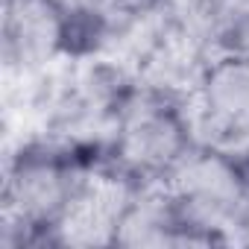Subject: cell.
Masks as SVG:
<instances>
[{
  "label": "cell",
  "mask_w": 249,
  "mask_h": 249,
  "mask_svg": "<svg viewBox=\"0 0 249 249\" xmlns=\"http://www.w3.org/2000/svg\"><path fill=\"white\" fill-rule=\"evenodd\" d=\"M161 182L182 223L208 240L249 231V179L223 150L194 144Z\"/></svg>",
  "instance_id": "1"
},
{
  "label": "cell",
  "mask_w": 249,
  "mask_h": 249,
  "mask_svg": "<svg viewBox=\"0 0 249 249\" xmlns=\"http://www.w3.org/2000/svg\"><path fill=\"white\" fill-rule=\"evenodd\" d=\"M114 138V161L138 179H161L196 144L188 117L173 100L138 88L120 108Z\"/></svg>",
  "instance_id": "2"
},
{
  "label": "cell",
  "mask_w": 249,
  "mask_h": 249,
  "mask_svg": "<svg viewBox=\"0 0 249 249\" xmlns=\"http://www.w3.org/2000/svg\"><path fill=\"white\" fill-rule=\"evenodd\" d=\"M79 173L41 150H21L3 179V246L24 243L30 231H47L65 208Z\"/></svg>",
  "instance_id": "3"
},
{
  "label": "cell",
  "mask_w": 249,
  "mask_h": 249,
  "mask_svg": "<svg viewBox=\"0 0 249 249\" xmlns=\"http://www.w3.org/2000/svg\"><path fill=\"white\" fill-rule=\"evenodd\" d=\"M185 106H191L185 117L196 144L223 153L249 147V56H217L199 91Z\"/></svg>",
  "instance_id": "4"
},
{
  "label": "cell",
  "mask_w": 249,
  "mask_h": 249,
  "mask_svg": "<svg viewBox=\"0 0 249 249\" xmlns=\"http://www.w3.org/2000/svg\"><path fill=\"white\" fill-rule=\"evenodd\" d=\"M126 176L106 170L79 173L65 208L47 229V240L56 246H114L123 214L138 191Z\"/></svg>",
  "instance_id": "5"
},
{
  "label": "cell",
  "mask_w": 249,
  "mask_h": 249,
  "mask_svg": "<svg viewBox=\"0 0 249 249\" xmlns=\"http://www.w3.org/2000/svg\"><path fill=\"white\" fill-rule=\"evenodd\" d=\"M71 15L59 0H3L0 56L6 76H33L59 62Z\"/></svg>",
  "instance_id": "6"
},
{
  "label": "cell",
  "mask_w": 249,
  "mask_h": 249,
  "mask_svg": "<svg viewBox=\"0 0 249 249\" xmlns=\"http://www.w3.org/2000/svg\"><path fill=\"white\" fill-rule=\"evenodd\" d=\"M59 3L71 18H88L91 24L103 27V33L150 6L147 0H59Z\"/></svg>",
  "instance_id": "7"
},
{
  "label": "cell",
  "mask_w": 249,
  "mask_h": 249,
  "mask_svg": "<svg viewBox=\"0 0 249 249\" xmlns=\"http://www.w3.org/2000/svg\"><path fill=\"white\" fill-rule=\"evenodd\" d=\"M246 179H249V173H246Z\"/></svg>",
  "instance_id": "8"
}]
</instances>
